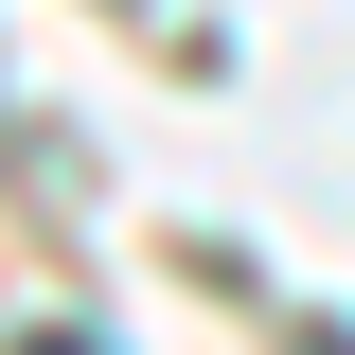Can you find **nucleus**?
Masks as SVG:
<instances>
[{"label": "nucleus", "mask_w": 355, "mask_h": 355, "mask_svg": "<svg viewBox=\"0 0 355 355\" xmlns=\"http://www.w3.org/2000/svg\"><path fill=\"white\" fill-rule=\"evenodd\" d=\"M18 355H107V338H71V320H36V338H18Z\"/></svg>", "instance_id": "nucleus-1"}]
</instances>
